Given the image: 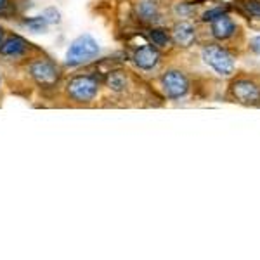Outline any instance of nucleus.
Returning <instances> with one entry per match:
<instances>
[{
    "label": "nucleus",
    "mask_w": 260,
    "mask_h": 260,
    "mask_svg": "<svg viewBox=\"0 0 260 260\" xmlns=\"http://www.w3.org/2000/svg\"><path fill=\"white\" fill-rule=\"evenodd\" d=\"M203 59L219 75H231L234 70V59L225 49L217 45H208L203 49Z\"/></svg>",
    "instance_id": "nucleus-4"
},
{
    "label": "nucleus",
    "mask_w": 260,
    "mask_h": 260,
    "mask_svg": "<svg viewBox=\"0 0 260 260\" xmlns=\"http://www.w3.org/2000/svg\"><path fill=\"white\" fill-rule=\"evenodd\" d=\"M106 85L115 94H121V92H125V89H127V75L120 70L110 71L106 77Z\"/></svg>",
    "instance_id": "nucleus-11"
},
{
    "label": "nucleus",
    "mask_w": 260,
    "mask_h": 260,
    "mask_svg": "<svg viewBox=\"0 0 260 260\" xmlns=\"http://www.w3.org/2000/svg\"><path fill=\"white\" fill-rule=\"evenodd\" d=\"M99 56V44L90 35H80L78 39L71 42L68 52H66L64 62L66 66H82L94 61Z\"/></svg>",
    "instance_id": "nucleus-2"
},
{
    "label": "nucleus",
    "mask_w": 260,
    "mask_h": 260,
    "mask_svg": "<svg viewBox=\"0 0 260 260\" xmlns=\"http://www.w3.org/2000/svg\"><path fill=\"white\" fill-rule=\"evenodd\" d=\"M23 24L28 28V30H31V31H35V33L45 31V30H47V26H49V23L45 21L44 16H37V18H26V19H23Z\"/></svg>",
    "instance_id": "nucleus-12"
},
{
    "label": "nucleus",
    "mask_w": 260,
    "mask_h": 260,
    "mask_svg": "<svg viewBox=\"0 0 260 260\" xmlns=\"http://www.w3.org/2000/svg\"><path fill=\"white\" fill-rule=\"evenodd\" d=\"M101 80L95 75H75L64 85V94L75 104H90L99 94Z\"/></svg>",
    "instance_id": "nucleus-1"
},
{
    "label": "nucleus",
    "mask_w": 260,
    "mask_h": 260,
    "mask_svg": "<svg viewBox=\"0 0 260 260\" xmlns=\"http://www.w3.org/2000/svg\"><path fill=\"white\" fill-rule=\"evenodd\" d=\"M26 70L30 77L39 83L40 87H54L61 78V70L54 61L49 57H31L30 62H26Z\"/></svg>",
    "instance_id": "nucleus-3"
},
{
    "label": "nucleus",
    "mask_w": 260,
    "mask_h": 260,
    "mask_svg": "<svg viewBox=\"0 0 260 260\" xmlns=\"http://www.w3.org/2000/svg\"><path fill=\"white\" fill-rule=\"evenodd\" d=\"M33 45L28 40H24L19 35H11L0 45V56L11 57V59H19V57H26L30 54Z\"/></svg>",
    "instance_id": "nucleus-6"
},
{
    "label": "nucleus",
    "mask_w": 260,
    "mask_h": 260,
    "mask_svg": "<svg viewBox=\"0 0 260 260\" xmlns=\"http://www.w3.org/2000/svg\"><path fill=\"white\" fill-rule=\"evenodd\" d=\"M158 61H160V52H158L156 47H153L149 44L142 45L134 54V62L141 70H153L158 64Z\"/></svg>",
    "instance_id": "nucleus-7"
},
{
    "label": "nucleus",
    "mask_w": 260,
    "mask_h": 260,
    "mask_svg": "<svg viewBox=\"0 0 260 260\" xmlns=\"http://www.w3.org/2000/svg\"><path fill=\"white\" fill-rule=\"evenodd\" d=\"M194 37H196V30L189 23L175 24L174 31H172V39H174L175 44L180 45V47H189L192 42H194Z\"/></svg>",
    "instance_id": "nucleus-9"
},
{
    "label": "nucleus",
    "mask_w": 260,
    "mask_h": 260,
    "mask_svg": "<svg viewBox=\"0 0 260 260\" xmlns=\"http://www.w3.org/2000/svg\"><path fill=\"white\" fill-rule=\"evenodd\" d=\"M250 47H251V50H253V52L260 54V37H255V39H251Z\"/></svg>",
    "instance_id": "nucleus-19"
},
{
    "label": "nucleus",
    "mask_w": 260,
    "mask_h": 260,
    "mask_svg": "<svg viewBox=\"0 0 260 260\" xmlns=\"http://www.w3.org/2000/svg\"><path fill=\"white\" fill-rule=\"evenodd\" d=\"M42 16H44L45 21H47L49 24L61 23V14H59V11H57L56 7H49V9H45L44 12H42Z\"/></svg>",
    "instance_id": "nucleus-17"
},
{
    "label": "nucleus",
    "mask_w": 260,
    "mask_h": 260,
    "mask_svg": "<svg viewBox=\"0 0 260 260\" xmlns=\"http://www.w3.org/2000/svg\"><path fill=\"white\" fill-rule=\"evenodd\" d=\"M225 12H228V9L225 7H215V9H210L207 11L203 16H201V19L205 21V23H213L215 19L222 18V16H225Z\"/></svg>",
    "instance_id": "nucleus-16"
},
{
    "label": "nucleus",
    "mask_w": 260,
    "mask_h": 260,
    "mask_svg": "<svg viewBox=\"0 0 260 260\" xmlns=\"http://www.w3.org/2000/svg\"><path fill=\"white\" fill-rule=\"evenodd\" d=\"M233 94L236 95L238 101L241 103H255L260 98V92L257 87L248 80H238L233 85Z\"/></svg>",
    "instance_id": "nucleus-8"
},
{
    "label": "nucleus",
    "mask_w": 260,
    "mask_h": 260,
    "mask_svg": "<svg viewBox=\"0 0 260 260\" xmlns=\"http://www.w3.org/2000/svg\"><path fill=\"white\" fill-rule=\"evenodd\" d=\"M139 14L144 21H156L158 19V9L153 2H142L139 6Z\"/></svg>",
    "instance_id": "nucleus-15"
},
{
    "label": "nucleus",
    "mask_w": 260,
    "mask_h": 260,
    "mask_svg": "<svg viewBox=\"0 0 260 260\" xmlns=\"http://www.w3.org/2000/svg\"><path fill=\"white\" fill-rule=\"evenodd\" d=\"M234 31H236V24H234L233 21L228 18V16H222V18L215 19V21H213V24H212L213 37H215V39H219V40L229 39Z\"/></svg>",
    "instance_id": "nucleus-10"
},
{
    "label": "nucleus",
    "mask_w": 260,
    "mask_h": 260,
    "mask_svg": "<svg viewBox=\"0 0 260 260\" xmlns=\"http://www.w3.org/2000/svg\"><path fill=\"white\" fill-rule=\"evenodd\" d=\"M246 9H248L250 14L260 16V2H257V0H248L246 2Z\"/></svg>",
    "instance_id": "nucleus-18"
},
{
    "label": "nucleus",
    "mask_w": 260,
    "mask_h": 260,
    "mask_svg": "<svg viewBox=\"0 0 260 260\" xmlns=\"http://www.w3.org/2000/svg\"><path fill=\"white\" fill-rule=\"evenodd\" d=\"M149 39L153 40V44L158 45V47H167V45L170 44L169 33L165 30H161V28H153V30H149Z\"/></svg>",
    "instance_id": "nucleus-13"
},
{
    "label": "nucleus",
    "mask_w": 260,
    "mask_h": 260,
    "mask_svg": "<svg viewBox=\"0 0 260 260\" xmlns=\"http://www.w3.org/2000/svg\"><path fill=\"white\" fill-rule=\"evenodd\" d=\"M161 85H163V90H165L167 98H170V99L182 98V95H186V92L189 90V82H187L186 75L180 73L177 70H170V71H167V73H163Z\"/></svg>",
    "instance_id": "nucleus-5"
},
{
    "label": "nucleus",
    "mask_w": 260,
    "mask_h": 260,
    "mask_svg": "<svg viewBox=\"0 0 260 260\" xmlns=\"http://www.w3.org/2000/svg\"><path fill=\"white\" fill-rule=\"evenodd\" d=\"M18 0H0V18H12L18 12Z\"/></svg>",
    "instance_id": "nucleus-14"
},
{
    "label": "nucleus",
    "mask_w": 260,
    "mask_h": 260,
    "mask_svg": "<svg viewBox=\"0 0 260 260\" xmlns=\"http://www.w3.org/2000/svg\"><path fill=\"white\" fill-rule=\"evenodd\" d=\"M4 40H6V28L0 26V45H2Z\"/></svg>",
    "instance_id": "nucleus-20"
}]
</instances>
